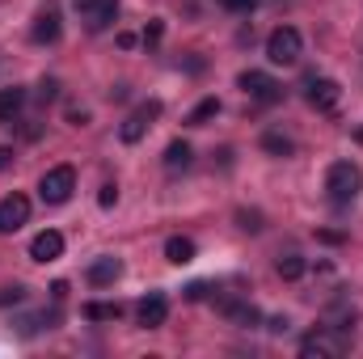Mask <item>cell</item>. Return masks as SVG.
<instances>
[{
    "mask_svg": "<svg viewBox=\"0 0 363 359\" xmlns=\"http://www.w3.org/2000/svg\"><path fill=\"white\" fill-rule=\"evenodd\" d=\"M363 190V174L355 161H334L330 165V174H325V194H330V203H338V207H347V203H355Z\"/></svg>",
    "mask_w": 363,
    "mask_h": 359,
    "instance_id": "6da1fadb",
    "label": "cell"
},
{
    "mask_svg": "<svg viewBox=\"0 0 363 359\" xmlns=\"http://www.w3.org/2000/svg\"><path fill=\"white\" fill-rule=\"evenodd\" d=\"M300 51H304V38H300L296 26H279V30H271V38H267V60H271V64L291 68V64L300 60Z\"/></svg>",
    "mask_w": 363,
    "mask_h": 359,
    "instance_id": "7a4b0ae2",
    "label": "cell"
},
{
    "mask_svg": "<svg viewBox=\"0 0 363 359\" xmlns=\"http://www.w3.org/2000/svg\"><path fill=\"white\" fill-rule=\"evenodd\" d=\"M72 190H77V170H72V165H55V170H47V174L38 178V199L51 203V207L68 203Z\"/></svg>",
    "mask_w": 363,
    "mask_h": 359,
    "instance_id": "3957f363",
    "label": "cell"
},
{
    "mask_svg": "<svg viewBox=\"0 0 363 359\" xmlns=\"http://www.w3.org/2000/svg\"><path fill=\"white\" fill-rule=\"evenodd\" d=\"M157 118H161V101H144L135 114H127V118H123L118 140H123V144H140V140H144V131H148Z\"/></svg>",
    "mask_w": 363,
    "mask_h": 359,
    "instance_id": "277c9868",
    "label": "cell"
},
{
    "mask_svg": "<svg viewBox=\"0 0 363 359\" xmlns=\"http://www.w3.org/2000/svg\"><path fill=\"white\" fill-rule=\"evenodd\" d=\"M237 85L250 93L254 101H262V106H274V101L283 97V85H279L274 77H267V72H254V68H250V72H241V81H237Z\"/></svg>",
    "mask_w": 363,
    "mask_h": 359,
    "instance_id": "5b68a950",
    "label": "cell"
},
{
    "mask_svg": "<svg viewBox=\"0 0 363 359\" xmlns=\"http://www.w3.org/2000/svg\"><path fill=\"white\" fill-rule=\"evenodd\" d=\"M26 220H30V199H26V194H17V190H13V194H4V199H0V233L9 237V233H17Z\"/></svg>",
    "mask_w": 363,
    "mask_h": 359,
    "instance_id": "8992f818",
    "label": "cell"
},
{
    "mask_svg": "<svg viewBox=\"0 0 363 359\" xmlns=\"http://www.w3.org/2000/svg\"><path fill=\"white\" fill-rule=\"evenodd\" d=\"M347 351V338H334L330 330H313L304 343H300V355L313 359V355H342Z\"/></svg>",
    "mask_w": 363,
    "mask_h": 359,
    "instance_id": "52a82bcc",
    "label": "cell"
},
{
    "mask_svg": "<svg viewBox=\"0 0 363 359\" xmlns=\"http://www.w3.org/2000/svg\"><path fill=\"white\" fill-rule=\"evenodd\" d=\"M140 326L144 330H157V326H165V317H169V300H165V292H148L144 300H140Z\"/></svg>",
    "mask_w": 363,
    "mask_h": 359,
    "instance_id": "ba28073f",
    "label": "cell"
},
{
    "mask_svg": "<svg viewBox=\"0 0 363 359\" xmlns=\"http://www.w3.org/2000/svg\"><path fill=\"white\" fill-rule=\"evenodd\" d=\"M64 254V233H55V228H43L34 241H30V258L34 263H55Z\"/></svg>",
    "mask_w": 363,
    "mask_h": 359,
    "instance_id": "9c48e42d",
    "label": "cell"
},
{
    "mask_svg": "<svg viewBox=\"0 0 363 359\" xmlns=\"http://www.w3.org/2000/svg\"><path fill=\"white\" fill-rule=\"evenodd\" d=\"M338 97H342V85H338V81H330V77H313V81H308V101H313L317 110H334Z\"/></svg>",
    "mask_w": 363,
    "mask_h": 359,
    "instance_id": "30bf717a",
    "label": "cell"
},
{
    "mask_svg": "<svg viewBox=\"0 0 363 359\" xmlns=\"http://www.w3.org/2000/svg\"><path fill=\"white\" fill-rule=\"evenodd\" d=\"M60 30H64V26H60V13H55V9H43V13L34 17V26H30V38H34L38 47H43V43H60Z\"/></svg>",
    "mask_w": 363,
    "mask_h": 359,
    "instance_id": "8fae6325",
    "label": "cell"
},
{
    "mask_svg": "<svg viewBox=\"0 0 363 359\" xmlns=\"http://www.w3.org/2000/svg\"><path fill=\"white\" fill-rule=\"evenodd\" d=\"M118 275H123V263H118V258H110V254L89 263V283H93V287H106V283H114Z\"/></svg>",
    "mask_w": 363,
    "mask_h": 359,
    "instance_id": "7c38bea8",
    "label": "cell"
},
{
    "mask_svg": "<svg viewBox=\"0 0 363 359\" xmlns=\"http://www.w3.org/2000/svg\"><path fill=\"white\" fill-rule=\"evenodd\" d=\"M220 313H224L228 321H237L241 330H254V326L262 321V313H258L254 304H237V300H228V304H220Z\"/></svg>",
    "mask_w": 363,
    "mask_h": 359,
    "instance_id": "4fadbf2b",
    "label": "cell"
},
{
    "mask_svg": "<svg viewBox=\"0 0 363 359\" xmlns=\"http://www.w3.org/2000/svg\"><path fill=\"white\" fill-rule=\"evenodd\" d=\"M114 21H118V0H101L89 17H85V26H89L93 34H101V30H106V26H114Z\"/></svg>",
    "mask_w": 363,
    "mask_h": 359,
    "instance_id": "5bb4252c",
    "label": "cell"
},
{
    "mask_svg": "<svg viewBox=\"0 0 363 359\" xmlns=\"http://www.w3.org/2000/svg\"><path fill=\"white\" fill-rule=\"evenodd\" d=\"M21 106H26V89H0V123H13L17 114H21Z\"/></svg>",
    "mask_w": 363,
    "mask_h": 359,
    "instance_id": "9a60e30c",
    "label": "cell"
},
{
    "mask_svg": "<svg viewBox=\"0 0 363 359\" xmlns=\"http://www.w3.org/2000/svg\"><path fill=\"white\" fill-rule=\"evenodd\" d=\"M190 161H194V153H190V144H186V140H174V144L165 148V170H169V174L190 170Z\"/></svg>",
    "mask_w": 363,
    "mask_h": 359,
    "instance_id": "2e32d148",
    "label": "cell"
},
{
    "mask_svg": "<svg viewBox=\"0 0 363 359\" xmlns=\"http://www.w3.org/2000/svg\"><path fill=\"white\" fill-rule=\"evenodd\" d=\"M165 258H169L174 267L194 263V241H190V237H169V241H165Z\"/></svg>",
    "mask_w": 363,
    "mask_h": 359,
    "instance_id": "e0dca14e",
    "label": "cell"
},
{
    "mask_svg": "<svg viewBox=\"0 0 363 359\" xmlns=\"http://www.w3.org/2000/svg\"><path fill=\"white\" fill-rule=\"evenodd\" d=\"M216 114H220V97H203V101L186 114V127H207Z\"/></svg>",
    "mask_w": 363,
    "mask_h": 359,
    "instance_id": "ac0fdd59",
    "label": "cell"
},
{
    "mask_svg": "<svg viewBox=\"0 0 363 359\" xmlns=\"http://www.w3.org/2000/svg\"><path fill=\"white\" fill-rule=\"evenodd\" d=\"M85 317H89V321H118V317H123V304L93 300V304H85Z\"/></svg>",
    "mask_w": 363,
    "mask_h": 359,
    "instance_id": "d6986e66",
    "label": "cell"
},
{
    "mask_svg": "<svg viewBox=\"0 0 363 359\" xmlns=\"http://www.w3.org/2000/svg\"><path fill=\"white\" fill-rule=\"evenodd\" d=\"M304 270H308V263H304L300 254H287V258H279V279H287V283H296Z\"/></svg>",
    "mask_w": 363,
    "mask_h": 359,
    "instance_id": "ffe728a7",
    "label": "cell"
},
{
    "mask_svg": "<svg viewBox=\"0 0 363 359\" xmlns=\"http://www.w3.org/2000/svg\"><path fill=\"white\" fill-rule=\"evenodd\" d=\"M262 148H267L271 157H291V140L279 136V131H267V136H262Z\"/></svg>",
    "mask_w": 363,
    "mask_h": 359,
    "instance_id": "44dd1931",
    "label": "cell"
},
{
    "mask_svg": "<svg viewBox=\"0 0 363 359\" xmlns=\"http://www.w3.org/2000/svg\"><path fill=\"white\" fill-rule=\"evenodd\" d=\"M55 97H60V81H55V77H43V81H38V101L47 106V101H55Z\"/></svg>",
    "mask_w": 363,
    "mask_h": 359,
    "instance_id": "7402d4cb",
    "label": "cell"
},
{
    "mask_svg": "<svg viewBox=\"0 0 363 359\" xmlns=\"http://www.w3.org/2000/svg\"><path fill=\"white\" fill-rule=\"evenodd\" d=\"M114 203H118V186H114V182H106V186L97 190V207H106V211H110Z\"/></svg>",
    "mask_w": 363,
    "mask_h": 359,
    "instance_id": "603a6c76",
    "label": "cell"
},
{
    "mask_svg": "<svg viewBox=\"0 0 363 359\" xmlns=\"http://www.w3.org/2000/svg\"><path fill=\"white\" fill-rule=\"evenodd\" d=\"M237 220H241V228H245V233H262V216H258V211H241Z\"/></svg>",
    "mask_w": 363,
    "mask_h": 359,
    "instance_id": "cb8c5ba5",
    "label": "cell"
},
{
    "mask_svg": "<svg viewBox=\"0 0 363 359\" xmlns=\"http://www.w3.org/2000/svg\"><path fill=\"white\" fill-rule=\"evenodd\" d=\"M26 300V287H0V304H21Z\"/></svg>",
    "mask_w": 363,
    "mask_h": 359,
    "instance_id": "d4e9b609",
    "label": "cell"
},
{
    "mask_svg": "<svg viewBox=\"0 0 363 359\" xmlns=\"http://www.w3.org/2000/svg\"><path fill=\"white\" fill-rule=\"evenodd\" d=\"M220 4H224L228 13H254V9H258V0H220Z\"/></svg>",
    "mask_w": 363,
    "mask_h": 359,
    "instance_id": "484cf974",
    "label": "cell"
},
{
    "mask_svg": "<svg viewBox=\"0 0 363 359\" xmlns=\"http://www.w3.org/2000/svg\"><path fill=\"white\" fill-rule=\"evenodd\" d=\"M161 34H165V26H161V21H152V26L144 30V47H157V43H161Z\"/></svg>",
    "mask_w": 363,
    "mask_h": 359,
    "instance_id": "4316f807",
    "label": "cell"
},
{
    "mask_svg": "<svg viewBox=\"0 0 363 359\" xmlns=\"http://www.w3.org/2000/svg\"><path fill=\"white\" fill-rule=\"evenodd\" d=\"M207 292H211V283H190V287H186V300H203Z\"/></svg>",
    "mask_w": 363,
    "mask_h": 359,
    "instance_id": "83f0119b",
    "label": "cell"
},
{
    "mask_svg": "<svg viewBox=\"0 0 363 359\" xmlns=\"http://www.w3.org/2000/svg\"><path fill=\"white\" fill-rule=\"evenodd\" d=\"M97 4H101V0H72V9L81 13V21L89 17V13H93V9H97Z\"/></svg>",
    "mask_w": 363,
    "mask_h": 359,
    "instance_id": "f1b7e54d",
    "label": "cell"
},
{
    "mask_svg": "<svg viewBox=\"0 0 363 359\" xmlns=\"http://www.w3.org/2000/svg\"><path fill=\"white\" fill-rule=\"evenodd\" d=\"M317 237H321L325 245H342V241H347V237H342V233H334V228H325V233H317Z\"/></svg>",
    "mask_w": 363,
    "mask_h": 359,
    "instance_id": "f546056e",
    "label": "cell"
},
{
    "mask_svg": "<svg viewBox=\"0 0 363 359\" xmlns=\"http://www.w3.org/2000/svg\"><path fill=\"white\" fill-rule=\"evenodd\" d=\"M68 123H77V127H85V123H89V110H68Z\"/></svg>",
    "mask_w": 363,
    "mask_h": 359,
    "instance_id": "4dcf8cb0",
    "label": "cell"
},
{
    "mask_svg": "<svg viewBox=\"0 0 363 359\" xmlns=\"http://www.w3.org/2000/svg\"><path fill=\"white\" fill-rule=\"evenodd\" d=\"M9 165H13V148H4V144H0V174H4Z\"/></svg>",
    "mask_w": 363,
    "mask_h": 359,
    "instance_id": "1f68e13d",
    "label": "cell"
},
{
    "mask_svg": "<svg viewBox=\"0 0 363 359\" xmlns=\"http://www.w3.org/2000/svg\"><path fill=\"white\" fill-rule=\"evenodd\" d=\"M51 296H55V300H64V296H68V283H64V279H60V283H51Z\"/></svg>",
    "mask_w": 363,
    "mask_h": 359,
    "instance_id": "d6a6232c",
    "label": "cell"
},
{
    "mask_svg": "<svg viewBox=\"0 0 363 359\" xmlns=\"http://www.w3.org/2000/svg\"><path fill=\"white\" fill-rule=\"evenodd\" d=\"M287 330V317H271V334H283Z\"/></svg>",
    "mask_w": 363,
    "mask_h": 359,
    "instance_id": "836d02e7",
    "label": "cell"
},
{
    "mask_svg": "<svg viewBox=\"0 0 363 359\" xmlns=\"http://www.w3.org/2000/svg\"><path fill=\"white\" fill-rule=\"evenodd\" d=\"M355 140H359V144H363V127H359V131H355Z\"/></svg>",
    "mask_w": 363,
    "mask_h": 359,
    "instance_id": "e575fe53",
    "label": "cell"
}]
</instances>
